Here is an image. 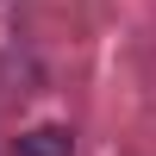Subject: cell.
Instances as JSON below:
<instances>
[{
    "instance_id": "1",
    "label": "cell",
    "mask_w": 156,
    "mask_h": 156,
    "mask_svg": "<svg viewBox=\"0 0 156 156\" xmlns=\"http://www.w3.org/2000/svg\"><path fill=\"white\" fill-rule=\"evenodd\" d=\"M12 156H75V131L69 125H31L12 144Z\"/></svg>"
}]
</instances>
